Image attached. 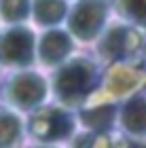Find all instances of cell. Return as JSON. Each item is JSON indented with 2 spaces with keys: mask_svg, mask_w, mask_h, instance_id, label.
I'll return each instance as SVG.
<instances>
[{
  "mask_svg": "<svg viewBox=\"0 0 146 148\" xmlns=\"http://www.w3.org/2000/svg\"><path fill=\"white\" fill-rule=\"evenodd\" d=\"M112 148H146V142H140V140H129V138H121L117 140Z\"/></svg>",
  "mask_w": 146,
  "mask_h": 148,
  "instance_id": "2e32d148",
  "label": "cell"
},
{
  "mask_svg": "<svg viewBox=\"0 0 146 148\" xmlns=\"http://www.w3.org/2000/svg\"><path fill=\"white\" fill-rule=\"evenodd\" d=\"M81 121L89 127L91 131L106 133L112 125H114V121H117V106L99 104V106L85 108V110H81Z\"/></svg>",
  "mask_w": 146,
  "mask_h": 148,
  "instance_id": "9c48e42d",
  "label": "cell"
},
{
  "mask_svg": "<svg viewBox=\"0 0 146 148\" xmlns=\"http://www.w3.org/2000/svg\"><path fill=\"white\" fill-rule=\"evenodd\" d=\"M95 85V68L87 59H72L64 68H59L53 80V89L64 102L85 99Z\"/></svg>",
  "mask_w": 146,
  "mask_h": 148,
  "instance_id": "6da1fadb",
  "label": "cell"
},
{
  "mask_svg": "<svg viewBox=\"0 0 146 148\" xmlns=\"http://www.w3.org/2000/svg\"><path fill=\"white\" fill-rule=\"evenodd\" d=\"M72 148H112V142L104 133L87 131V133H83V136H78L74 140V146Z\"/></svg>",
  "mask_w": 146,
  "mask_h": 148,
  "instance_id": "9a60e30c",
  "label": "cell"
},
{
  "mask_svg": "<svg viewBox=\"0 0 146 148\" xmlns=\"http://www.w3.org/2000/svg\"><path fill=\"white\" fill-rule=\"evenodd\" d=\"M21 142V121L15 114L0 110V148H15Z\"/></svg>",
  "mask_w": 146,
  "mask_h": 148,
  "instance_id": "7c38bea8",
  "label": "cell"
},
{
  "mask_svg": "<svg viewBox=\"0 0 146 148\" xmlns=\"http://www.w3.org/2000/svg\"><path fill=\"white\" fill-rule=\"evenodd\" d=\"M36 148H51V146H36Z\"/></svg>",
  "mask_w": 146,
  "mask_h": 148,
  "instance_id": "ac0fdd59",
  "label": "cell"
},
{
  "mask_svg": "<svg viewBox=\"0 0 146 148\" xmlns=\"http://www.w3.org/2000/svg\"><path fill=\"white\" fill-rule=\"evenodd\" d=\"M121 127L134 138H146V97L131 95L121 110Z\"/></svg>",
  "mask_w": 146,
  "mask_h": 148,
  "instance_id": "52a82bcc",
  "label": "cell"
},
{
  "mask_svg": "<svg viewBox=\"0 0 146 148\" xmlns=\"http://www.w3.org/2000/svg\"><path fill=\"white\" fill-rule=\"evenodd\" d=\"M72 51V40L66 32L53 30L40 38V59L47 66H55L64 62Z\"/></svg>",
  "mask_w": 146,
  "mask_h": 148,
  "instance_id": "ba28073f",
  "label": "cell"
},
{
  "mask_svg": "<svg viewBox=\"0 0 146 148\" xmlns=\"http://www.w3.org/2000/svg\"><path fill=\"white\" fill-rule=\"evenodd\" d=\"M32 13L38 23L53 25L66 17V2L64 0H36L32 6Z\"/></svg>",
  "mask_w": 146,
  "mask_h": 148,
  "instance_id": "8fae6325",
  "label": "cell"
},
{
  "mask_svg": "<svg viewBox=\"0 0 146 148\" xmlns=\"http://www.w3.org/2000/svg\"><path fill=\"white\" fill-rule=\"evenodd\" d=\"M117 11L131 25L146 28V0H117Z\"/></svg>",
  "mask_w": 146,
  "mask_h": 148,
  "instance_id": "4fadbf2b",
  "label": "cell"
},
{
  "mask_svg": "<svg viewBox=\"0 0 146 148\" xmlns=\"http://www.w3.org/2000/svg\"><path fill=\"white\" fill-rule=\"evenodd\" d=\"M30 0H0V15L6 21H21L30 15Z\"/></svg>",
  "mask_w": 146,
  "mask_h": 148,
  "instance_id": "5bb4252c",
  "label": "cell"
},
{
  "mask_svg": "<svg viewBox=\"0 0 146 148\" xmlns=\"http://www.w3.org/2000/svg\"><path fill=\"white\" fill-rule=\"evenodd\" d=\"M108 17L106 0H83L70 13V30L81 40H93L104 30Z\"/></svg>",
  "mask_w": 146,
  "mask_h": 148,
  "instance_id": "277c9868",
  "label": "cell"
},
{
  "mask_svg": "<svg viewBox=\"0 0 146 148\" xmlns=\"http://www.w3.org/2000/svg\"><path fill=\"white\" fill-rule=\"evenodd\" d=\"M144 85V70L138 68H129V66H121L114 76L110 80V89L117 95H127V93H134L136 89H140Z\"/></svg>",
  "mask_w": 146,
  "mask_h": 148,
  "instance_id": "30bf717a",
  "label": "cell"
},
{
  "mask_svg": "<svg viewBox=\"0 0 146 148\" xmlns=\"http://www.w3.org/2000/svg\"><path fill=\"white\" fill-rule=\"evenodd\" d=\"M142 45H144V38L140 34V30H138V25L119 23V25H112L102 36V40L97 45V51L106 59L125 62V59L142 53Z\"/></svg>",
  "mask_w": 146,
  "mask_h": 148,
  "instance_id": "7a4b0ae2",
  "label": "cell"
},
{
  "mask_svg": "<svg viewBox=\"0 0 146 148\" xmlns=\"http://www.w3.org/2000/svg\"><path fill=\"white\" fill-rule=\"evenodd\" d=\"M45 93H47V83L42 80V76L32 74V72L17 74L6 85L9 102L21 110H30L34 106H38L45 99Z\"/></svg>",
  "mask_w": 146,
  "mask_h": 148,
  "instance_id": "5b68a950",
  "label": "cell"
},
{
  "mask_svg": "<svg viewBox=\"0 0 146 148\" xmlns=\"http://www.w3.org/2000/svg\"><path fill=\"white\" fill-rule=\"evenodd\" d=\"M28 131L40 142H59L74 133V119L68 110L42 108L30 116Z\"/></svg>",
  "mask_w": 146,
  "mask_h": 148,
  "instance_id": "3957f363",
  "label": "cell"
},
{
  "mask_svg": "<svg viewBox=\"0 0 146 148\" xmlns=\"http://www.w3.org/2000/svg\"><path fill=\"white\" fill-rule=\"evenodd\" d=\"M140 55H142V59L146 62V38H144V45H142V53H140Z\"/></svg>",
  "mask_w": 146,
  "mask_h": 148,
  "instance_id": "e0dca14e",
  "label": "cell"
},
{
  "mask_svg": "<svg viewBox=\"0 0 146 148\" xmlns=\"http://www.w3.org/2000/svg\"><path fill=\"white\" fill-rule=\"evenodd\" d=\"M34 57V36L25 28H11L0 36V64L25 66Z\"/></svg>",
  "mask_w": 146,
  "mask_h": 148,
  "instance_id": "8992f818",
  "label": "cell"
}]
</instances>
